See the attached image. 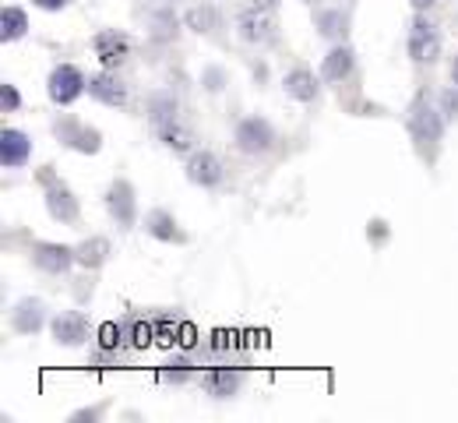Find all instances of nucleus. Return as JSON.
Here are the masks:
<instances>
[{
	"mask_svg": "<svg viewBox=\"0 0 458 423\" xmlns=\"http://www.w3.org/2000/svg\"><path fill=\"white\" fill-rule=\"evenodd\" d=\"M409 4H413V7H416V11H427V7H434V4H438V0H409Z\"/></svg>",
	"mask_w": 458,
	"mask_h": 423,
	"instance_id": "obj_32",
	"label": "nucleus"
},
{
	"mask_svg": "<svg viewBox=\"0 0 458 423\" xmlns=\"http://www.w3.org/2000/svg\"><path fill=\"white\" fill-rule=\"evenodd\" d=\"M43 300H21L14 311H11V324H14V331H21V335H28V331H39L43 328Z\"/></svg>",
	"mask_w": 458,
	"mask_h": 423,
	"instance_id": "obj_16",
	"label": "nucleus"
},
{
	"mask_svg": "<svg viewBox=\"0 0 458 423\" xmlns=\"http://www.w3.org/2000/svg\"><path fill=\"white\" fill-rule=\"evenodd\" d=\"M441 53V36L438 28L427 21V18H416L413 28H409V57L416 64H434Z\"/></svg>",
	"mask_w": 458,
	"mask_h": 423,
	"instance_id": "obj_4",
	"label": "nucleus"
},
{
	"mask_svg": "<svg viewBox=\"0 0 458 423\" xmlns=\"http://www.w3.org/2000/svg\"><path fill=\"white\" fill-rule=\"evenodd\" d=\"M99 413H102V410H82V413H75V417H71V420H95V417H99Z\"/></svg>",
	"mask_w": 458,
	"mask_h": 423,
	"instance_id": "obj_31",
	"label": "nucleus"
},
{
	"mask_svg": "<svg viewBox=\"0 0 458 423\" xmlns=\"http://www.w3.org/2000/svg\"><path fill=\"white\" fill-rule=\"evenodd\" d=\"M237 25H240V36L247 39V43H269L275 32L272 18L265 14V7H254V11H244L240 18H237Z\"/></svg>",
	"mask_w": 458,
	"mask_h": 423,
	"instance_id": "obj_13",
	"label": "nucleus"
},
{
	"mask_svg": "<svg viewBox=\"0 0 458 423\" xmlns=\"http://www.w3.org/2000/svg\"><path fill=\"white\" fill-rule=\"evenodd\" d=\"M452 82H455V85H458V53H455V57H452Z\"/></svg>",
	"mask_w": 458,
	"mask_h": 423,
	"instance_id": "obj_33",
	"label": "nucleus"
},
{
	"mask_svg": "<svg viewBox=\"0 0 458 423\" xmlns=\"http://www.w3.org/2000/svg\"><path fill=\"white\" fill-rule=\"evenodd\" d=\"M75 258H78L85 268H99V265L109 258V240H106V236H92L82 247H75Z\"/></svg>",
	"mask_w": 458,
	"mask_h": 423,
	"instance_id": "obj_20",
	"label": "nucleus"
},
{
	"mask_svg": "<svg viewBox=\"0 0 458 423\" xmlns=\"http://www.w3.org/2000/svg\"><path fill=\"white\" fill-rule=\"evenodd\" d=\"M0 103H4V109H7V113L21 106V100H18V92H14V85H4V89H0Z\"/></svg>",
	"mask_w": 458,
	"mask_h": 423,
	"instance_id": "obj_29",
	"label": "nucleus"
},
{
	"mask_svg": "<svg viewBox=\"0 0 458 423\" xmlns=\"http://www.w3.org/2000/svg\"><path fill=\"white\" fill-rule=\"evenodd\" d=\"M159 134H163V141H166L170 148H177V152H183V148L190 145V134H187L183 127H177V124H166V127H159Z\"/></svg>",
	"mask_w": 458,
	"mask_h": 423,
	"instance_id": "obj_25",
	"label": "nucleus"
},
{
	"mask_svg": "<svg viewBox=\"0 0 458 423\" xmlns=\"http://www.w3.org/2000/svg\"><path fill=\"white\" fill-rule=\"evenodd\" d=\"M187 25H190L194 32H215V28L222 25V14H219L215 7H208V4H205V7H190V11H187Z\"/></svg>",
	"mask_w": 458,
	"mask_h": 423,
	"instance_id": "obj_22",
	"label": "nucleus"
},
{
	"mask_svg": "<svg viewBox=\"0 0 458 423\" xmlns=\"http://www.w3.org/2000/svg\"><path fill=\"white\" fill-rule=\"evenodd\" d=\"M25 28H28L25 11H18V7H4V18H0V36H4V43L21 39V36H25Z\"/></svg>",
	"mask_w": 458,
	"mask_h": 423,
	"instance_id": "obj_23",
	"label": "nucleus"
},
{
	"mask_svg": "<svg viewBox=\"0 0 458 423\" xmlns=\"http://www.w3.org/2000/svg\"><path fill=\"white\" fill-rule=\"evenodd\" d=\"M145 229L156 236V240H166V243H183V233L177 229V219L170 212L156 209L145 215Z\"/></svg>",
	"mask_w": 458,
	"mask_h": 423,
	"instance_id": "obj_17",
	"label": "nucleus"
},
{
	"mask_svg": "<svg viewBox=\"0 0 458 423\" xmlns=\"http://www.w3.org/2000/svg\"><path fill=\"white\" fill-rule=\"evenodd\" d=\"M32 261H36V268H43V272H50V275H60V272H68L78 258H75L71 247H60V243H36V247H32Z\"/></svg>",
	"mask_w": 458,
	"mask_h": 423,
	"instance_id": "obj_8",
	"label": "nucleus"
},
{
	"mask_svg": "<svg viewBox=\"0 0 458 423\" xmlns=\"http://www.w3.org/2000/svg\"><path fill=\"white\" fill-rule=\"evenodd\" d=\"M92 50H95V57H99L106 68H113V64H120V60L131 53V39H127L124 32L106 28V32H99V36L92 39Z\"/></svg>",
	"mask_w": 458,
	"mask_h": 423,
	"instance_id": "obj_9",
	"label": "nucleus"
},
{
	"mask_svg": "<svg viewBox=\"0 0 458 423\" xmlns=\"http://www.w3.org/2000/svg\"><path fill=\"white\" fill-rule=\"evenodd\" d=\"M441 131H445V116L430 106L427 96H416V103L409 106V134H413L416 148H420L427 159H434V148H438V141H441Z\"/></svg>",
	"mask_w": 458,
	"mask_h": 423,
	"instance_id": "obj_1",
	"label": "nucleus"
},
{
	"mask_svg": "<svg viewBox=\"0 0 458 423\" xmlns=\"http://www.w3.org/2000/svg\"><path fill=\"white\" fill-rule=\"evenodd\" d=\"M32 4H36V7H43V11H60L68 0H32Z\"/></svg>",
	"mask_w": 458,
	"mask_h": 423,
	"instance_id": "obj_30",
	"label": "nucleus"
},
{
	"mask_svg": "<svg viewBox=\"0 0 458 423\" xmlns=\"http://www.w3.org/2000/svg\"><path fill=\"white\" fill-rule=\"evenodd\" d=\"M99 335H102V339H99V342H102V349H113V346L120 342V328H117V324H102V331H99Z\"/></svg>",
	"mask_w": 458,
	"mask_h": 423,
	"instance_id": "obj_28",
	"label": "nucleus"
},
{
	"mask_svg": "<svg viewBox=\"0 0 458 423\" xmlns=\"http://www.w3.org/2000/svg\"><path fill=\"white\" fill-rule=\"evenodd\" d=\"M50 331H53V342L60 346H82L89 339V321L78 311H64L50 321Z\"/></svg>",
	"mask_w": 458,
	"mask_h": 423,
	"instance_id": "obj_7",
	"label": "nucleus"
},
{
	"mask_svg": "<svg viewBox=\"0 0 458 423\" xmlns=\"http://www.w3.org/2000/svg\"><path fill=\"white\" fill-rule=\"evenodd\" d=\"M149 116H152V124H156V127L177 124V103H173V96H166V92L152 96V100H149Z\"/></svg>",
	"mask_w": 458,
	"mask_h": 423,
	"instance_id": "obj_21",
	"label": "nucleus"
},
{
	"mask_svg": "<svg viewBox=\"0 0 458 423\" xmlns=\"http://www.w3.org/2000/svg\"><path fill=\"white\" fill-rule=\"evenodd\" d=\"M441 113H445L448 120H458V85H455V89H448V92L441 96Z\"/></svg>",
	"mask_w": 458,
	"mask_h": 423,
	"instance_id": "obj_26",
	"label": "nucleus"
},
{
	"mask_svg": "<svg viewBox=\"0 0 458 423\" xmlns=\"http://www.w3.org/2000/svg\"><path fill=\"white\" fill-rule=\"evenodd\" d=\"M346 25H350V14H346V11H321V14H317V28H321V36H328V39L346 36Z\"/></svg>",
	"mask_w": 458,
	"mask_h": 423,
	"instance_id": "obj_24",
	"label": "nucleus"
},
{
	"mask_svg": "<svg viewBox=\"0 0 458 423\" xmlns=\"http://www.w3.org/2000/svg\"><path fill=\"white\" fill-rule=\"evenodd\" d=\"M156 339H159V342H173V339H177V324H173V321H166V317H163V321H156Z\"/></svg>",
	"mask_w": 458,
	"mask_h": 423,
	"instance_id": "obj_27",
	"label": "nucleus"
},
{
	"mask_svg": "<svg viewBox=\"0 0 458 423\" xmlns=\"http://www.w3.org/2000/svg\"><path fill=\"white\" fill-rule=\"evenodd\" d=\"M28 156H32V141H28V134H25V131L7 127V131L0 134V159H4V166H7V170H18V166H25V163H28Z\"/></svg>",
	"mask_w": 458,
	"mask_h": 423,
	"instance_id": "obj_10",
	"label": "nucleus"
},
{
	"mask_svg": "<svg viewBox=\"0 0 458 423\" xmlns=\"http://www.w3.org/2000/svg\"><path fill=\"white\" fill-rule=\"evenodd\" d=\"M89 92H92V100H99L102 106H124L127 103V89H124V82H120L117 75H109V71H102V75L89 78Z\"/></svg>",
	"mask_w": 458,
	"mask_h": 423,
	"instance_id": "obj_14",
	"label": "nucleus"
},
{
	"mask_svg": "<svg viewBox=\"0 0 458 423\" xmlns=\"http://www.w3.org/2000/svg\"><path fill=\"white\" fill-rule=\"evenodd\" d=\"M353 50L350 46H335L328 57H325V64H321V78L325 82H342V78H350L353 75Z\"/></svg>",
	"mask_w": 458,
	"mask_h": 423,
	"instance_id": "obj_15",
	"label": "nucleus"
},
{
	"mask_svg": "<svg viewBox=\"0 0 458 423\" xmlns=\"http://www.w3.org/2000/svg\"><path fill=\"white\" fill-rule=\"evenodd\" d=\"M106 209L117 219L120 229H131L134 219H138V202H134V188L127 180H113L109 191H106Z\"/></svg>",
	"mask_w": 458,
	"mask_h": 423,
	"instance_id": "obj_5",
	"label": "nucleus"
},
{
	"mask_svg": "<svg viewBox=\"0 0 458 423\" xmlns=\"http://www.w3.org/2000/svg\"><path fill=\"white\" fill-rule=\"evenodd\" d=\"M282 85H285V92H289L293 100H300V103H310V100L317 96V78H314L307 68H296V71H289Z\"/></svg>",
	"mask_w": 458,
	"mask_h": 423,
	"instance_id": "obj_18",
	"label": "nucleus"
},
{
	"mask_svg": "<svg viewBox=\"0 0 458 423\" xmlns=\"http://www.w3.org/2000/svg\"><path fill=\"white\" fill-rule=\"evenodd\" d=\"M46 92H50V100L57 106H71L85 92V78H82L78 68L60 64V68H53V75H50V82H46Z\"/></svg>",
	"mask_w": 458,
	"mask_h": 423,
	"instance_id": "obj_2",
	"label": "nucleus"
},
{
	"mask_svg": "<svg viewBox=\"0 0 458 423\" xmlns=\"http://www.w3.org/2000/svg\"><path fill=\"white\" fill-rule=\"evenodd\" d=\"M187 180L197 188H215L222 180V163L212 152H194L187 159Z\"/></svg>",
	"mask_w": 458,
	"mask_h": 423,
	"instance_id": "obj_11",
	"label": "nucleus"
},
{
	"mask_svg": "<svg viewBox=\"0 0 458 423\" xmlns=\"http://www.w3.org/2000/svg\"><path fill=\"white\" fill-rule=\"evenodd\" d=\"M254 4H258V7H272L275 0H254Z\"/></svg>",
	"mask_w": 458,
	"mask_h": 423,
	"instance_id": "obj_34",
	"label": "nucleus"
},
{
	"mask_svg": "<svg viewBox=\"0 0 458 423\" xmlns=\"http://www.w3.org/2000/svg\"><path fill=\"white\" fill-rule=\"evenodd\" d=\"M201 385H205V392H208V395H215V399H229V395L240 388V374H237V371H208V374L201 378Z\"/></svg>",
	"mask_w": 458,
	"mask_h": 423,
	"instance_id": "obj_19",
	"label": "nucleus"
},
{
	"mask_svg": "<svg viewBox=\"0 0 458 423\" xmlns=\"http://www.w3.org/2000/svg\"><path fill=\"white\" fill-rule=\"evenodd\" d=\"M275 145V131L265 116H247L240 120L237 127V148L247 152V156H258V152H269Z\"/></svg>",
	"mask_w": 458,
	"mask_h": 423,
	"instance_id": "obj_3",
	"label": "nucleus"
},
{
	"mask_svg": "<svg viewBox=\"0 0 458 423\" xmlns=\"http://www.w3.org/2000/svg\"><path fill=\"white\" fill-rule=\"evenodd\" d=\"M50 188H46V209L57 222H78V202L75 195L64 188V184H53L50 177H43Z\"/></svg>",
	"mask_w": 458,
	"mask_h": 423,
	"instance_id": "obj_12",
	"label": "nucleus"
},
{
	"mask_svg": "<svg viewBox=\"0 0 458 423\" xmlns=\"http://www.w3.org/2000/svg\"><path fill=\"white\" fill-rule=\"evenodd\" d=\"M53 131H57V138H60L68 148H78V152H89V156L99 152V131H95V127H85V124L75 120V116L57 120Z\"/></svg>",
	"mask_w": 458,
	"mask_h": 423,
	"instance_id": "obj_6",
	"label": "nucleus"
}]
</instances>
